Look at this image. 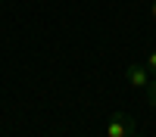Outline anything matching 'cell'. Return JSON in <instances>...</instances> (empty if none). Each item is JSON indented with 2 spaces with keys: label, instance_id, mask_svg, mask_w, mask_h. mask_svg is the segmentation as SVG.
I'll return each mask as SVG.
<instances>
[{
  "label": "cell",
  "instance_id": "7a4b0ae2",
  "mask_svg": "<svg viewBox=\"0 0 156 137\" xmlns=\"http://www.w3.org/2000/svg\"><path fill=\"white\" fill-rule=\"evenodd\" d=\"M125 78L131 81V87H147L153 75H150V69H147V66H140V62H131V66L125 69Z\"/></svg>",
  "mask_w": 156,
  "mask_h": 137
},
{
  "label": "cell",
  "instance_id": "3957f363",
  "mask_svg": "<svg viewBox=\"0 0 156 137\" xmlns=\"http://www.w3.org/2000/svg\"><path fill=\"white\" fill-rule=\"evenodd\" d=\"M144 91H147V103H150V106H156V75L150 78V84L144 87Z\"/></svg>",
  "mask_w": 156,
  "mask_h": 137
},
{
  "label": "cell",
  "instance_id": "277c9868",
  "mask_svg": "<svg viewBox=\"0 0 156 137\" xmlns=\"http://www.w3.org/2000/svg\"><path fill=\"white\" fill-rule=\"evenodd\" d=\"M144 66L150 69V75H156V50H153V53L147 56V62H144Z\"/></svg>",
  "mask_w": 156,
  "mask_h": 137
},
{
  "label": "cell",
  "instance_id": "6da1fadb",
  "mask_svg": "<svg viewBox=\"0 0 156 137\" xmlns=\"http://www.w3.org/2000/svg\"><path fill=\"white\" fill-rule=\"evenodd\" d=\"M134 134H137V122L131 115H125V112L112 115L106 125V137H134Z\"/></svg>",
  "mask_w": 156,
  "mask_h": 137
},
{
  "label": "cell",
  "instance_id": "8992f818",
  "mask_svg": "<svg viewBox=\"0 0 156 137\" xmlns=\"http://www.w3.org/2000/svg\"><path fill=\"white\" fill-rule=\"evenodd\" d=\"M134 137H140V134H134Z\"/></svg>",
  "mask_w": 156,
  "mask_h": 137
},
{
  "label": "cell",
  "instance_id": "5b68a950",
  "mask_svg": "<svg viewBox=\"0 0 156 137\" xmlns=\"http://www.w3.org/2000/svg\"><path fill=\"white\" fill-rule=\"evenodd\" d=\"M150 16H153V22H156V0H153V9H150Z\"/></svg>",
  "mask_w": 156,
  "mask_h": 137
}]
</instances>
